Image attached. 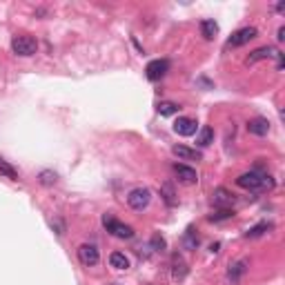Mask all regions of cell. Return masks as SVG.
<instances>
[{
    "instance_id": "cell-1",
    "label": "cell",
    "mask_w": 285,
    "mask_h": 285,
    "mask_svg": "<svg viewBox=\"0 0 285 285\" xmlns=\"http://www.w3.org/2000/svg\"><path fill=\"white\" fill-rule=\"evenodd\" d=\"M236 185L243 187V190H249V192H265V190H272L274 187V180L272 176L263 174V172H245L236 178Z\"/></svg>"
},
{
    "instance_id": "cell-2",
    "label": "cell",
    "mask_w": 285,
    "mask_h": 285,
    "mask_svg": "<svg viewBox=\"0 0 285 285\" xmlns=\"http://www.w3.org/2000/svg\"><path fill=\"white\" fill-rule=\"evenodd\" d=\"M11 49H14V53L22 56V58H29V56H34L38 52V42L32 36H14Z\"/></svg>"
},
{
    "instance_id": "cell-3",
    "label": "cell",
    "mask_w": 285,
    "mask_h": 285,
    "mask_svg": "<svg viewBox=\"0 0 285 285\" xmlns=\"http://www.w3.org/2000/svg\"><path fill=\"white\" fill-rule=\"evenodd\" d=\"M103 225H105V230L111 234V236H116V238H132L134 236V230H132V225H125V223H121V221H116V218H111L109 214H105L103 216Z\"/></svg>"
},
{
    "instance_id": "cell-4",
    "label": "cell",
    "mask_w": 285,
    "mask_h": 285,
    "mask_svg": "<svg viewBox=\"0 0 285 285\" xmlns=\"http://www.w3.org/2000/svg\"><path fill=\"white\" fill-rule=\"evenodd\" d=\"M149 201H152V192L147 187H136V190L127 194V203H129L132 210H145L149 205Z\"/></svg>"
},
{
    "instance_id": "cell-5",
    "label": "cell",
    "mask_w": 285,
    "mask_h": 285,
    "mask_svg": "<svg viewBox=\"0 0 285 285\" xmlns=\"http://www.w3.org/2000/svg\"><path fill=\"white\" fill-rule=\"evenodd\" d=\"M256 27H243V29H238V32H234L232 36H230V40H227V45L230 47H243V45H248L249 40H254L256 38Z\"/></svg>"
},
{
    "instance_id": "cell-6",
    "label": "cell",
    "mask_w": 285,
    "mask_h": 285,
    "mask_svg": "<svg viewBox=\"0 0 285 285\" xmlns=\"http://www.w3.org/2000/svg\"><path fill=\"white\" fill-rule=\"evenodd\" d=\"M167 71H169V60H165V58H156L145 67V76L149 80H160Z\"/></svg>"
},
{
    "instance_id": "cell-7",
    "label": "cell",
    "mask_w": 285,
    "mask_h": 285,
    "mask_svg": "<svg viewBox=\"0 0 285 285\" xmlns=\"http://www.w3.org/2000/svg\"><path fill=\"white\" fill-rule=\"evenodd\" d=\"M98 259H101V254H98V249H96V245H89L85 243L78 248V261L83 265H87V267H91V265L98 263Z\"/></svg>"
},
{
    "instance_id": "cell-8",
    "label": "cell",
    "mask_w": 285,
    "mask_h": 285,
    "mask_svg": "<svg viewBox=\"0 0 285 285\" xmlns=\"http://www.w3.org/2000/svg\"><path fill=\"white\" fill-rule=\"evenodd\" d=\"M212 203H214V207H218V210H225V207H230L234 203V194L227 192L225 187H216L214 194H212Z\"/></svg>"
},
{
    "instance_id": "cell-9",
    "label": "cell",
    "mask_w": 285,
    "mask_h": 285,
    "mask_svg": "<svg viewBox=\"0 0 285 285\" xmlns=\"http://www.w3.org/2000/svg\"><path fill=\"white\" fill-rule=\"evenodd\" d=\"M196 129H198V127H196L194 118L183 116V118H178V121L174 123V132L178 134V136H194Z\"/></svg>"
},
{
    "instance_id": "cell-10",
    "label": "cell",
    "mask_w": 285,
    "mask_h": 285,
    "mask_svg": "<svg viewBox=\"0 0 285 285\" xmlns=\"http://www.w3.org/2000/svg\"><path fill=\"white\" fill-rule=\"evenodd\" d=\"M174 174L178 176V180L180 183H185V185H192V183H196L198 180V176H196V169L194 167H187V165H183V163H176L174 165Z\"/></svg>"
},
{
    "instance_id": "cell-11",
    "label": "cell",
    "mask_w": 285,
    "mask_h": 285,
    "mask_svg": "<svg viewBox=\"0 0 285 285\" xmlns=\"http://www.w3.org/2000/svg\"><path fill=\"white\" fill-rule=\"evenodd\" d=\"M248 132L254 134V136H267V132H269L267 118H254V121H249L248 123Z\"/></svg>"
},
{
    "instance_id": "cell-12",
    "label": "cell",
    "mask_w": 285,
    "mask_h": 285,
    "mask_svg": "<svg viewBox=\"0 0 285 285\" xmlns=\"http://www.w3.org/2000/svg\"><path fill=\"white\" fill-rule=\"evenodd\" d=\"M272 56H276L274 47H259V49H254V52L248 56V65H254V63L265 60V58H272Z\"/></svg>"
},
{
    "instance_id": "cell-13",
    "label": "cell",
    "mask_w": 285,
    "mask_h": 285,
    "mask_svg": "<svg viewBox=\"0 0 285 285\" xmlns=\"http://www.w3.org/2000/svg\"><path fill=\"white\" fill-rule=\"evenodd\" d=\"M172 152H174V156H178L180 160H201V154L196 152V149L185 147V145H174Z\"/></svg>"
},
{
    "instance_id": "cell-14",
    "label": "cell",
    "mask_w": 285,
    "mask_h": 285,
    "mask_svg": "<svg viewBox=\"0 0 285 285\" xmlns=\"http://www.w3.org/2000/svg\"><path fill=\"white\" fill-rule=\"evenodd\" d=\"M248 261H238V263H234V265H230V272H227V279L232 281V283H238L241 281V276L248 272Z\"/></svg>"
},
{
    "instance_id": "cell-15",
    "label": "cell",
    "mask_w": 285,
    "mask_h": 285,
    "mask_svg": "<svg viewBox=\"0 0 285 285\" xmlns=\"http://www.w3.org/2000/svg\"><path fill=\"white\" fill-rule=\"evenodd\" d=\"M216 34H218V25H216V22L210 20V18H207V20H201V36L205 38V40H212Z\"/></svg>"
},
{
    "instance_id": "cell-16",
    "label": "cell",
    "mask_w": 285,
    "mask_h": 285,
    "mask_svg": "<svg viewBox=\"0 0 285 285\" xmlns=\"http://www.w3.org/2000/svg\"><path fill=\"white\" fill-rule=\"evenodd\" d=\"M109 265L114 269H127V267H129V259H127L123 252H114L109 256Z\"/></svg>"
},
{
    "instance_id": "cell-17",
    "label": "cell",
    "mask_w": 285,
    "mask_h": 285,
    "mask_svg": "<svg viewBox=\"0 0 285 285\" xmlns=\"http://www.w3.org/2000/svg\"><path fill=\"white\" fill-rule=\"evenodd\" d=\"M160 196H163V201L167 203L169 207H174L176 205V198H174V187H172V183H165L163 187H160Z\"/></svg>"
},
{
    "instance_id": "cell-18",
    "label": "cell",
    "mask_w": 285,
    "mask_h": 285,
    "mask_svg": "<svg viewBox=\"0 0 285 285\" xmlns=\"http://www.w3.org/2000/svg\"><path fill=\"white\" fill-rule=\"evenodd\" d=\"M267 230H272V223H259V225H254L252 230L245 234V238H259V236H263Z\"/></svg>"
},
{
    "instance_id": "cell-19",
    "label": "cell",
    "mask_w": 285,
    "mask_h": 285,
    "mask_svg": "<svg viewBox=\"0 0 285 285\" xmlns=\"http://www.w3.org/2000/svg\"><path fill=\"white\" fill-rule=\"evenodd\" d=\"M212 138H214V132H212V127L205 125L201 132H198V138H196V142H198L201 147H207V145L212 142Z\"/></svg>"
},
{
    "instance_id": "cell-20",
    "label": "cell",
    "mask_w": 285,
    "mask_h": 285,
    "mask_svg": "<svg viewBox=\"0 0 285 285\" xmlns=\"http://www.w3.org/2000/svg\"><path fill=\"white\" fill-rule=\"evenodd\" d=\"M183 243L187 249H196V245H198V236H196L194 232V227H187V232H185L183 236Z\"/></svg>"
},
{
    "instance_id": "cell-21",
    "label": "cell",
    "mask_w": 285,
    "mask_h": 285,
    "mask_svg": "<svg viewBox=\"0 0 285 285\" xmlns=\"http://www.w3.org/2000/svg\"><path fill=\"white\" fill-rule=\"evenodd\" d=\"M0 176H5V178H9V180H18V172L11 167L9 163H5L2 159H0Z\"/></svg>"
},
{
    "instance_id": "cell-22",
    "label": "cell",
    "mask_w": 285,
    "mask_h": 285,
    "mask_svg": "<svg viewBox=\"0 0 285 285\" xmlns=\"http://www.w3.org/2000/svg\"><path fill=\"white\" fill-rule=\"evenodd\" d=\"M180 107L176 105V103H160L159 105V114L160 116H174V114H178Z\"/></svg>"
},
{
    "instance_id": "cell-23",
    "label": "cell",
    "mask_w": 285,
    "mask_h": 285,
    "mask_svg": "<svg viewBox=\"0 0 285 285\" xmlns=\"http://www.w3.org/2000/svg\"><path fill=\"white\" fill-rule=\"evenodd\" d=\"M232 216H234V212L230 207H225V210H218L216 214H210V221L218 223V221H227V218H232Z\"/></svg>"
},
{
    "instance_id": "cell-24",
    "label": "cell",
    "mask_w": 285,
    "mask_h": 285,
    "mask_svg": "<svg viewBox=\"0 0 285 285\" xmlns=\"http://www.w3.org/2000/svg\"><path fill=\"white\" fill-rule=\"evenodd\" d=\"M185 274H187L185 263H183V261H174V279H183Z\"/></svg>"
},
{
    "instance_id": "cell-25",
    "label": "cell",
    "mask_w": 285,
    "mask_h": 285,
    "mask_svg": "<svg viewBox=\"0 0 285 285\" xmlns=\"http://www.w3.org/2000/svg\"><path fill=\"white\" fill-rule=\"evenodd\" d=\"M40 183L42 185H53V183H56V174H53V172H42V174H40Z\"/></svg>"
},
{
    "instance_id": "cell-26",
    "label": "cell",
    "mask_w": 285,
    "mask_h": 285,
    "mask_svg": "<svg viewBox=\"0 0 285 285\" xmlns=\"http://www.w3.org/2000/svg\"><path fill=\"white\" fill-rule=\"evenodd\" d=\"M152 245H154V248H156V249H160V252H163V249H165V241L159 236V234H156V236H152Z\"/></svg>"
},
{
    "instance_id": "cell-27",
    "label": "cell",
    "mask_w": 285,
    "mask_h": 285,
    "mask_svg": "<svg viewBox=\"0 0 285 285\" xmlns=\"http://www.w3.org/2000/svg\"><path fill=\"white\" fill-rule=\"evenodd\" d=\"M276 38H279V40H283V38H285V29H283V27L279 29V36H276Z\"/></svg>"
}]
</instances>
